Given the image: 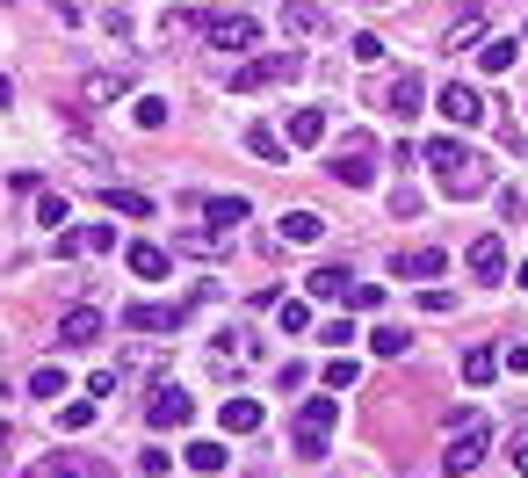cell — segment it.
I'll return each mask as SVG.
<instances>
[{
  "instance_id": "16",
  "label": "cell",
  "mask_w": 528,
  "mask_h": 478,
  "mask_svg": "<svg viewBox=\"0 0 528 478\" xmlns=\"http://www.w3.org/2000/svg\"><path fill=\"white\" fill-rule=\"evenodd\" d=\"M217 428H225V435H254L261 428V399H225V406H217Z\"/></svg>"
},
{
  "instance_id": "33",
  "label": "cell",
  "mask_w": 528,
  "mask_h": 478,
  "mask_svg": "<svg viewBox=\"0 0 528 478\" xmlns=\"http://www.w3.org/2000/svg\"><path fill=\"white\" fill-rule=\"evenodd\" d=\"M369 348H377L384 363H398V355H406V334H398V326H377V334H369Z\"/></svg>"
},
{
  "instance_id": "7",
  "label": "cell",
  "mask_w": 528,
  "mask_h": 478,
  "mask_svg": "<svg viewBox=\"0 0 528 478\" xmlns=\"http://www.w3.org/2000/svg\"><path fill=\"white\" fill-rule=\"evenodd\" d=\"M145 421H152V428H189L196 406H189V392H181V384H160V392H152V406H145Z\"/></svg>"
},
{
  "instance_id": "20",
  "label": "cell",
  "mask_w": 528,
  "mask_h": 478,
  "mask_svg": "<svg viewBox=\"0 0 528 478\" xmlns=\"http://www.w3.org/2000/svg\"><path fill=\"white\" fill-rule=\"evenodd\" d=\"M304 283H312V297H319V305H333V297H348V268H312V276H304Z\"/></svg>"
},
{
  "instance_id": "3",
  "label": "cell",
  "mask_w": 528,
  "mask_h": 478,
  "mask_svg": "<svg viewBox=\"0 0 528 478\" xmlns=\"http://www.w3.org/2000/svg\"><path fill=\"white\" fill-rule=\"evenodd\" d=\"M333 421H340V399H304L297 406V457H326Z\"/></svg>"
},
{
  "instance_id": "39",
  "label": "cell",
  "mask_w": 528,
  "mask_h": 478,
  "mask_svg": "<svg viewBox=\"0 0 528 478\" xmlns=\"http://www.w3.org/2000/svg\"><path fill=\"white\" fill-rule=\"evenodd\" d=\"M500 363H507V370H514V377H528V348H521V341H514V348H507V355H500Z\"/></svg>"
},
{
  "instance_id": "34",
  "label": "cell",
  "mask_w": 528,
  "mask_h": 478,
  "mask_svg": "<svg viewBox=\"0 0 528 478\" xmlns=\"http://www.w3.org/2000/svg\"><path fill=\"white\" fill-rule=\"evenodd\" d=\"M181 457H189L196 471H225V450H217V442H189V450H181Z\"/></svg>"
},
{
  "instance_id": "19",
  "label": "cell",
  "mask_w": 528,
  "mask_h": 478,
  "mask_svg": "<svg viewBox=\"0 0 528 478\" xmlns=\"http://www.w3.org/2000/svg\"><path fill=\"white\" fill-rule=\"evenodd\" d=\"M80 95H87V102H116V95H131V73H123V66H116V73H87Z\"/></svg>"
},
{
  "instance_id": "32",
  "label": "cell",
  "mask_w": 528,
  "mask_h": 478,
  "mask_svg": "<svg viewBox=\"0 0 528 478\" xmlns=\"http://www.w3.org/2000/svg\"><path fill=\"white\" fill-rule=\"evenodd\" d=\"M478 37H485V22H478V8H471V15H463V22L449 29V51H471Z\"/></svg>"
},
{
  "instance_id": "31",
  "label": "cell",
  "mask_w": 528,
  "mask_h": 478,
  "mask_svg": "<svg viewBox=\"0 0 528 478\" xmlns=\"http://www.w3.org/2000/svg\"><path fill=\"white\" fill-rule=\"evenodd\" d=\"M58 428H66V435H87V428H95V406H87V399H73L66 413H58Z\"/></svg>"
},
{
  "instance_id": "36",
  "label": "cell",
  "mask_w": 528,
  "mask_h": 478,
  "mask_svg": "<svg viewBox=\"0 0 528 478\" xmlns=\"http://www.w3.org/2000/svg\"><path fill=\"white\" fill-rule=\"evenodd\" d=\"M348 305H355V312H377L384 290H377V283H348Z\"/></svg>"
},
{
  "instance_id": "1",
  "label": "cell",
  "mask_w": 528,
  "mask_h": 478,
  "mask_svg": "<svg viewBox=\"0 0 528 478\" xmlns=\"http://www.w3.org/2000/svg\"><path fill=\"white\" fill-rule=\"evenodd\" d=\"M485 442H492L485 413H456V435H449V450H442V471H449V478L478 471V464H485Z\"/></svg>"
},
{
  "instance_id": "22",
  "label": "cell",
  "mask_w": 528,
  "mask_h": 478,
  "mask_svg": "<svg viewBox=\"0 0 528 478\" xmlns=\"http://www.w3.org/2000/svg\"><path fill=\"white\" fill-rule=\"evenodd\" d=\"M492 370H500L492 348H463V377H471V384H492Z\"/></svg>"
},
{
  "instance_id": "29",
  "label": "cell",
  "mask_w": 528,
  "mask_h": 478,
  "mask_svg": "<svg viewBox=\"0 0 528 478\" xmlns=\"http://www.w3.org/2000/svg\"><path fill=\"white\" fill-rule=\"evenodd\" d=\"M514 51H521L514 37H492V44H485L478 58H485V73H507V66H514Z\"/></svg>"
},
{
  "instance_id": "2",
  "label": "cell",
  "mask_w": 528,
  "mask_h": 478,
  "mask_svg": "<svg viewBox=\"0 0 528 478\" xmlns=\"http://www.w3.org/2000/svg\"><path fill=\"white\" fill-rule=\"evenodd\" d=\"M304 73V58L297 51H268V58H246V66L232 73V95H261V87H283Z\"/></svg>"
},
{
  "instance_id": "23",
  "label": "cell",
  "mask_w": 528,
  "mask_h": 478,
  "mask_svg": "<svg viewBox=\"0 0 528 478\" xmlns=\"http://www.w3.org/2000/svg\"><path fill=\"white\" fill-rule=\"evenodd\" d=\"M348 384H362V363L355 355H333L326 363V392H348Z\"/></svg>"
},
{
  "instance_id": "38",
  "label": "cell",
  "mask_w": 528,
  "mask_h": 478,
  "mask_svg": "<svg viewBox=\"0 0 528 478\" xmlns=\"http://www.w3.org/2000/svg\"><path fill=\"white\" fill-rule=\"evenodd\" d=\"M138 464H145V478H167L174 457H167V450H138Z\"/></svg>"
},
{
  "instance_id": "41",
  "label": "cell",
  "mask_w": 528,
  "mask_h": 478,
  "mask_svg": "<svg viewBox=\"0 0 528 478\" xmlns=\"http://www.w3.org/2000/svg\"><path fill=\"white\" fill-rule=\"evenodd\" d=\"M51 478H102V471H73V464H58V471H51Z\"/></svg>"
},
{
  "instance_id": "28",
  "label": "cell",
  "mask_w": 528,
  "mask_h": 478,
  "mask_svg": "<svg viewBox=\"0 0 528 478\" xmlns=\"http://www.w3.org/2000/svg\"><path fill=\"white\" fill-rule=\"evenodd\" d=\"M109 211H123V218H152V196H138V189H109Z\"/></svg>"
},
{
  "instance_id": "18",
  "label": "cell",
  "mask_w": 528,
  "mask_h": 478,
  "mask_svg": "<svg viewBox=\"0 0 528 478\" xmlns=\"http://www.w3.org/2000/svg\"><path fill=\"white\" fill-rule=\"evenodd\" d=\"M319 232H326V218H319V211H283V239H290V247H312Z\"/></svg>"
},
{
  "instance_id": "10",
  "label": "cell",
  "mask_w": 528,
  "mask_h": 478,
  "mask_svg": "<svg viewBox=\"0 0 528 478\" xmlns=\"http://www.w3.org/2000/svg\"><path fill=\"white\" fill-rule=\"evenodd\" d=\"M391 268H398V276H406V283H434V276H442V268H449V254H442V247H413V254H398Z\"/></svg>"
},
{
  "instance_id": "6",
  "label": "cell",
  "mask_w": 528,
  "mask_h": 478,
  "mask_svg": "<svg viewBox=\"0 0 528 478\" xmlns=\"http://www.w3.org/2000/svg\"><path fill=\"white\" fill-rule=\"evenodd\" d=\"M485 189H492V160H485V153H463L456 167H442V196L471 203V196H485Z\"/></svg>"
},
{
  "instance_id": "40",
  "label": "cell",
  "mask_w": 528,
  "mask_h": 478,
  "mask_svg": "<svg viewBox=\"0 0 528 478\" xmlns=\"http://www.w3.org/2000/svg\"><path fill=\"white\" fill-rule=\"evenodd\" d=\"M514 471L528 478V435H514Z\"/></svg>"
},
{
  "instance_id": "43",
  "label": "cell",
  "mask_w": 528,
  "mask_h": 478,
  "mask_svg": "<svg viewBox=\"0 0 528 478\" xmlns=\"http://www.w3.org/2000/svg\"><path fill=\"white\" fill-rule=\"evenodd\" d=\"M514 283H521V290H528V261H521V276H514Z\"/></svg>"
},
{
  "instance_id": "21",
  "label": "cell",
  "mask_w": 528,
  "mask_h": 478,
  "mask_svg": "<svg viewBox=\"0 0 528 478\" xmlns=\"http://www.w3.org/2000/svg\"><path fill=\"white\" fill-rule=\"evenodd\" d=\"M319 138H326V116L319 109H297L290 116V145H319Z\"/></svg>"
},
{
  "instance_id": "24",
  "label": "cell",
  "mask_w": 528,
  "mask_h": 478,
  "mask_svg": "<svg viewBox=\"0 0 528 478\" xmlns=\"http://www.w3.org/2000/svg\"><path fill=\"white\" fill-rule=\"evenodd\" d=\"M131 276L160 283V276H167V254H160V247H131Z\"/></svg>"
},
{
  "instance_id": "26",
  "label": "cell",
  "mask_w": 528,
  "mask_h": 478,
  "mask_svg": "<svg viewBox=\"0 0 528 478\" xmlns=\"http://www.w3.org/2000/svg\"><path fill=\"white\" fill-rule=\"evenodd\" d=\"M246 153H261V160H283V131L254 124V131H246Z\"/></svg>"
},
{
  "instance_id": "37",
  "label": "cell",
  "mask_w": 528,
  "mask_h": 478,
  "mask_svg": "<svg viewBox=\"0 0 528 478\" xmlns=\"http://www.w3.org/2000/svg\"><path fill=\"white\" fill-rule=\"evenodd\" d=\"M66 218H73V211H66V196H44V203H37V225H51V232H58Z\"/></svg>"
},
{
  "instance_id": "14",
  "label": "cell",
  "mask_w": 528,
  "mask_h": 478,
  "mask_svg": "<svg viewBox=\"0 0 528 478\" xmlns=\"http://www.w3.org/2000/svg\"><path fill=\"white\" fill-rule=\"evenodd\" d=\"M471 276H478V283H500V276H507V247H500V232H485L478 247H471Z\"/></svg>"
},
{
  "instance_id": "15",
  "label": "cell",
  "mask_w": 528,
  "mask_h": 478,
  "mask_svg": "<svg viewBox=\"0 0 528 478\" xmlns=\"http://www.w3.org/2000/svg\"><path fill=\"white\" fill-rule=\"evenodd\" d=\"M420 102H427V87H420V73H398V80L384 87V109H391V116H420Z\"/></svg>"
},
{
  "instance_id": "8",
  "label": "cell",
  "mask_w": 528,
  "mask_h": 478,
  "mask_svg": "<svg viewBox=\"0 0 528 478\" xmlns=\"http://www.w3.org/2000/svg\"><path fill=\"white\" fill-rule=\"evenodd\" d=\"M442 116H449V124H463V131H471V124H485V95H478V87H463V80H449L442 87Z\"/></svg>"
},
{
  "instance_id": "5",
  "label": "cell",
  "mask_w": 528,
  "mask_h": 478,
  "mask_svg": "<svg viewBox=\"0 0 528 478\" xmlns=\"http://www.w3.org/2000/svg\"><path fill=\"white\" fill-rule=\"evenodd\" d=\"M196 29H203V37H210L217 51H254V37H261V29H254V15H225V8L196 15Z\"/></svg>"
},
{
  "instance_id": "4",
  "label": "cell",
  "mask_w": 528,
  "mask_h": 478,
  "mask_svg": "<svg viewBox=\"0 0 528 478\" xmlns=\"http://www.w3.org/2000/svg\"><path fill=\"white\" fill-rule=\"evenodd\" d=\"M333 182H340V189H369V182H377V145H369L362 131L333 153Z\"/></svg>"
},
{
  "instance_id": "9",
  "label": "cell",
  "mask_w": 528,
  "mask_h": 478,
  "mask_svg": "<svg viewBox=\"0 0 528 478\" xmlns=\"http://www.w3.org/2000/svg\"><path fill=\"white\" fill-rule=\"evenodd\" d=\"M95 341H102V312L95 305H80V312L58 319V348H95Z\"/></svg>"
},
{
  "instance_id": "12",
  "label": "cell",
  "mask_w": 528,
  "mask_h": 478,
  "mask_svg": "<svg viewBox=\"0 0 528 478\" xmlns=\"http://www.w3.org/2000/svg\"><path fill=\"white\" fill-rule=\"evenodd\" d=\"M283 29L290 37H326V8L319 0H283Z\"/></svg>"
},
{
  "instance_id": "42",
  "label": "cell",
  "mask_w": 528,
  "mask_h": 478,
  "mask_svg": "<svg viewBox=\"0 0 528 478\" xmlns=\"http://www.w3.org/2000/svg\"><path fill=\"white\" fill-rule=\"evenodd\" d=\"M8 102H15V87H8V73H0V109H8Z\"/></svg>"
},
{
  "instance_id": "25",
  "label": "cell",
  "mask_w": 528,
  "mask_h": 478,
  "mask_svg": "<svg viewBox=\"0 0 528 478\" xmlns=\"http://www.w3.org/2000/svg\"><path fill=\"white\" fill-rule=\"evenodd\" d=\"M167 109H174V102H160V95H138V102H131V116H138L145 131H167Z\"/></svg>"
},
{
  "instance_id": "27",
  "label": "cell",
  "mask_w": 528,
  "mask_h": 478,
  "mask_svg": "<svg viewBox=\"0 0 528 478\" xmlns=\"http://www.w3.org/2000/svg\"><path fill=\"white\" fill-rule=\"evenodd\" d=\"M275 326H283V334H304V326H312V305H297V297H283V305H275Z\"/></svg>"
},
{
  "instance_id": "13",
  "label": "cell",
  "mask_w": 528,
  "mask_h": 478,
  "mask_svg": "<svg viewBox=\"0 0 528 478\" xmlns=\"http://www.w3.org/2000/svg\"><path fill=\"white\" fill-rule=\"evenodd\" d=\"M58 239V254H109L116 247V232L109 225H80V232H51Z\"/></svg>"
},
{
  "instance_id": "35",
  "label": "cell",
  "mask_w": 528,
  "mask_h": 478,
  "mask_svg": "<svg viewBox=\"0 0 528 478\" xmlns=\"http://www.w3.org/2000/svg\"><path fill=\"white\" fill-rule=\"evenodd\" d=\"M391 211H398V218H420V211H427V196H420V189H406V182H398V189H391Z\"/></svg>"
},
{
  "instance_id": "17",
  "label": "cell",
  "mask_w": 528,
  "mask_h": 478,
  "mask_svg": "<svg viewBox=\"0 0 528 478\" xmlns=\"http://www.w3.org/2000/svg\"><path fill=\"white\" fill-rule=\"evenodd\" d=\"M246 211H254L246 196H203V218H210V225H225V232L246 225Z\"/></svg>"
},
{
  "instance_id": "30",
  "label": "cell",
  "mask_w": 528,
  "mask_h": 478,
  "mask_svg": "<svg viewBox=\"0 0 528 478\" xmlns=\"http://www.w3.org/2000/svg\"><path fill=\"white\" fill-rule=\"evenodd\" d=\"M29 392H37V399H58V392H66V370H58V363H44L37 377H29Z\"/></svg>"
},
{
  "instance_id": "11",
  "label": "cell",
  "mask_w": 528,
  "mask_h": 478,
  "mask_svg": "<svg viewBox=\"0 0 528 478\" xmlns=\"http://www.w3.org/2000/svg\"><path fill=\"white\" fill-rule=\"evenodd\" d=\"M123 326H131V334H174V326H181V305H131V312H123Z\"/></svg>"
}]
</instances>
